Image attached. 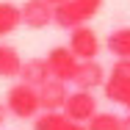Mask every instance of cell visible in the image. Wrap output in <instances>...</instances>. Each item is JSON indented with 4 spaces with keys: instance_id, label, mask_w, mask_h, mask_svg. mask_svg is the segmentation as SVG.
Here are the masks:
<instances>
[{
    "instance_id": "cell-1",
    "label": "cell",
    "mask_w": 130,
    "mask_h": 130,
    "mask_svg": "<svg viewBox=\"0 0 130 130\" xmlns=\"http://www.w3.org/2000/svg\"><path fill=\"white\" fill-rule=\"evenodd\" d=\"M6 105L11 111V116L17 119H36L42 113V94H39V86H30V83H17L8 89L6 94Z\"/></svg>"
},
{
    "instance_id": "cell-2",
    "label": "cell",
    "mask_w": 130,
    "mask_h": 130,
    "mask_svg": "<svg viewBox=\"0 0 130 130\" xmlns=\"http://www.w3.org/2000/svg\"><path fill=\"white\" fill-rule=\"evenodd\" d=\"M100 8H103V0H64L55 6V25L72 30L78 25H86Z\"/></svg>"
},
{
    "instance_id": "cell-3",
    "label": "cell",
    "mask_w": 130,
    "mask_h": 130,
    "mask_svg": "<svg viewBox=\"0 0 130 130\" xmlns=\"http://www.w3.org/2000/svg\"><path fill=\"white\" fill-rule=\"evenodd\" d=\"M103 94L108 103H119L125 105L130 97V58H116L113 67L108 69V78H105Z\"/></svg>"
},
{
    "instance_id": "cell-4",
    "label": "cell",
    "mask_w": 130,
    "mask_h": 130,
    "mask_svg": "<svg viewBox=\"0 0 130 130\" xmlns=\"http://www.w3.org/2000/svg\"><path fill=\"white\" fill-rule=\"evenodd\" d=\"M22 25L33 28V30L55 25V6L50 0H25V6H22Z\"/></svg>"
},
{
    "instance_id": "cell-5",
    "label": "cell",
    "mask_w": 130,
    "mask_h": 130,
    "mask_svg": "<svg viewBox=\"0 0 130 130\" xmlns=\"http://www.w3.org/2000/svg\"><path fill=\"white\" fill-rule=\"evenodd\" d=\"M47 64H50L53 78H58V80H69V83H72L75 72H78L80 58L72 53V47L67 44V47H53V50L47 53Z\"/></svg>"
},
{
    "instance_id": "cell-6",
    "label": "cell",
    "mask_w": 130,
    "mask_h": 130,
    "mask_svg": "<svg viewBox=\"0 0 130 130\" xmlns=\"http://www.w3.org/2000/svg\"><path fill=\"white\" fill-rule=\"evenodd\" d=\"M64 113L72 122H89L97 113V97H94V91H86V89L69 91V100L64 105Z\"/></svg>"
},
{
    "instance_id": "cell-7",
    "label": "cell",
    "mask_w": 130,
    "mask_h": 130,
    "mask_svg": "<svg viewBox=\"0 0 130 130\" xmlns=\"http://www.w3.org/2000/svg\"><path fill=\"white\" fill-rule=\"evenodd\" d=\"M69 47L80 61H91L100 55V39L89 25H78L69 30Z\"/></svg>"
},
{
    "instance_id": "cell-8",
    "label": "cell",
    "mask_w": 130,
    "mask_h": 130,
    "mask_svg": "<svg viewBox=\"0 0 130 130\" xmlns=\"http://www.w3.org/2000/svg\"><path fill=\"white\" fill-rule=\"evenodd\" d=\"M105 78H108V75H105L103 64H100L97 58H91V61H80V64H78V72H75L72 83H75L78 89L94 91V89L105 86Z\"/></svg>"
},
{
    "instance_id": "cell-9",
    "label": "cell",
    "mask_w": 130,
    "mask_h": 130,
    "mask_svg": "<svg viewBox=\"0 0 130 130\" xmlns=\"http://www.w3.org/2000/svg\"><path fill=\"white\" fill-rule=\"evenodd\" d=\"M39 94H42V111H64V105H67V100H69L67 80L50 78L47 83L39 86Z\"/></svg>"
},
{
    "instance_id": "cell-10",
    "label": "cell",
    "mask_w": 130,
    "mask_h": 130,
    "mask_svg": "<svg viewBox=\"0 0 130 130\" xmlns=\"http://www.w3.org/2000/svg\"><path fill=\"white\" fill-rule=\"evenodd\" d=\"M50 78H53V72H50L47 58H30V61L22 64V72H20V80H22V83L42 86V83H47Z\"/></svg>"
},
{
    "instance_id": "cell-11",
    "label": "cell",
    "mask_w": 130,
    "mask_h": 130,
    "mask_svg": "<svg viewBox=\"0 0 130 130\" xmlns=\"http://www.w3.org/2000/svg\"><path fill=\"white\" fill-rule=\"evenodd\" d=\"M22 64L25 61L11 44H0V78H20Z\"/></svg>"
},
{
    "instance_id": "cell-12",
    "label": "cell",
    "mask_w": 130,
    "mask_h": 130,
    "mask_svg": "<svg viewBox=\"0 0 130 130\" xmlns=\"http://www.w3.org/2000/svg\"><path fill=\"white\" fill-rule=\"evenodd\" d=\"M105 47H108L111 55H116V58H130V25L111 30L108 39H105Z\"/></svg>"
},
{
    "instance_id": "cell-13",
    "label": "cell",
    "mask_w": 130,
    "mask_h": 130,
    "mask_svg": "<svg viewBox=\"0 0 130 130\" xmlns=\"http://www.w3.org/2000/svg\"><path fill=\"white\" fill-rule=\"evenodd\" d=\"M20 25H22V6H14V3H0V36L14 33Z\"/></svg>"
},
{
    "instance_id": "cell-14",
    "label": "cell",
    "mask_w": 130,
    "mask_h": 130,
    "mask_svg": "<svg viewBox=\"0 0 130 130\" xmlns=\"http://www.w3.org/2000/svg\"><path fill=\"white\" fill-rule=\"evenodd\" d=\"M69 116L64 111H42L33 119V130H67Z\"/></svg>"
},
{
    "instance_id": "cell-15",
    "label": "cell",
    "mask_w": 130,
    "mask_h": 130,
    "mask_svg": "<svg viewBox=\"0 0 130 130\" xmlns=\"http://www.w3.org/2000/svg\"><path fill=\"white\" fill-rule=\"evenodd\" d=\"M86 125H89V130H122V116L97 111V113H94Z\"/></svg>"
},
{
    "instance_id": "cell-16",
    "label": "cell",
    "mask_w": 130,
    "mask_h": 130,
    "mask_svg": "<svg viewBox=\"0 0 130 130\" xmlns=\"http://www.w3.org/2000/svg\"><path fill=\"white\" fill-rule=\"evenodd\" d=\"M67 130H89V125H86V122H72V119H69Z\"/></svg>"
},
{
    "instance_id": "cell-17",
    "label": "cell",
    "mask_w": 130,
    "mask_h": 130,
    "mask_svg": "<svg viewBox=\"0 0 130 130\" xmlns=\"http://www.w3.org/2000/svg\"><path fill=\"white\" fill-rule=\"evenodd\" d=\"M11 111H8V105H3L0 103V127H3V122H6V116H8Z\"/></svg>"
},
{
    "instance_id": "cell-18",
    "label": "cell",
    "mask_w": 130,
    "mask_h": 130,
    "mask_svg": "<svg viewBox=\"0 0 130 130\" xmlns=\"http://www.w3.org/2000/svg\"><path fill=\"white\" fill-rule=\"evenodd\" d=\"M122 130H130V111H127V116H122Z\"/></svg>"
},
{
    "instance_id": "cell-19",
    "label": "cell",
    "mask_w": 130,
    "mask_h": 130,
    "mask_svg": "<svg viewBox=\"0 0 130 130\" xmlns=\"http://www.w3.org/2000/svg\"><path fill=\"white\" fill-rule=\"evenodd\" d=\"M50 3H53V6H58V3H64V0H50Z\"/></svg>"
},
{
    "instance_id": "cell-20",
    "label": "cell",
    "mask_w": 130,
    "mask_h": 130,
    "mask_svg": "<svg viewBox=\"0 0 130 130\" xmlns=\"http://www.w3.org/2000/svg\"><path fill=\"white\" fill-rule=\"evenodd\" d=\"M125 108H127V111H130V97H127V103H125Z\"/></svg>"
}]
</instances>
